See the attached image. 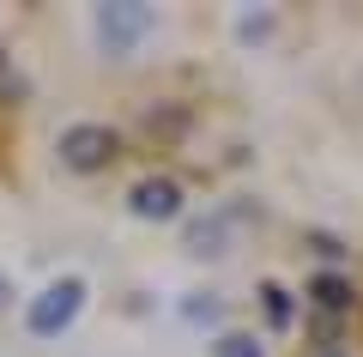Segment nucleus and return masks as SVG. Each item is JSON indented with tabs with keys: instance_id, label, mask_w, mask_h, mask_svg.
Wrapping results in <instances>:
<instances>
[{
	"instance_id": "nucleus-4",
	"label": "nucleus",
	"mask_w": 363,
	"mask_h": 357,
	"mask_svg": "<svg viewBox=\"0 0 363 357\" xmlns=\"http://www.w3.org/2000/svg\"><path fill=\"white\" fill-rule=\"evenodd\" d=\"M128 206H133V218H145V224H169V218L182 212V188L169 176H145V182H133Z\"/></svg>"
},
{
	"instance_id": "nucleus-3",
	"label": "nucleus",
	"mask_w": 363,
	"mask_h": 357,
	"mask_svg": "<svg viewBox=\"0 0 363 357\" xmlns=\"http://www.w3.org/2000/svg\"><path fill=\"white\" fill-rule=\"evenodd\" d=\"M157 13L152 6H140V0H116V6H97V43H104L109 55H133L140 49V37H152Z\"/></svg>"
},
{
	"instance_id": "nucleus-5",
	"label": "nucleus",
	"mask_w": 363,
	"mask_h": 357,
	"mask_svg": "<svg viewBox=\"0 0 363 357\" xmlns=\"http://www.w3.org/2000/svg\"><path fill=\"white\" fill-rule=\"evenodd\" d=\"M212 357H267V351H260L255 333H224V339L212 345Z\"/></svg>"
},
{
	"instance_id": "nucleus-7",
	"label": "nucleus",
	"mask_w": 363,
	"mask_h": 357,
	"mask_svg": "<svg viewBox=\"0 0 363 357\" xmlns=\"http://www.w3.org/2000/svg\"><path fill=\"white\" fill-rule=\"evenodd\" d=\"M260 297H267V315H272V327H285V321H291V297L279 291V285H267Z\"/></svg>"
},
{
	"instance_id": "nucleus-1",
	"label": "nucleus",
	"mask_w": 363,
	"mask_h": 357,
	"mask_svg": "<svg viewBox=\"0 0 363 357\" xmlns=\"http://www.w3.org/2000/svg\"><path fill=\"white\" fill-rule=\"evenodd\" d=\"M79 309H85V279H55V285H43L37 297L25 303V327H30V339H55V333H67L79 321Z\"/></svg>"
},
{
	"instance_id": "nucleus-8",
	"label": "nucleus",
	"mask_w": 363,
	"mask_h": 357,
	"mask_svg": "<svg viewBox=\"0 0 363 357\" xmlns=\"http://www.w3.org/2000/svg\"><path fill=\"white\" fill-rule=\"evenodd\" d=\"M13 303V279H6V273H0V309Z\"/></svg>"
},
{
	"instance_id": "nucleus-2",
	"label": "nucleus",
	"mask_w": 363,
	"mask_h": 357,
	"mask_svg": "<svg viewBox=\"0 0 363 357\" xmlns=\"http://www.w3.org/2000/svg\"><path fill=\"white\" fill-rule=\"evenodd\" d=\"M121 152L116 128H104V121H73V128L61 133V164L79 170V176H91V170H109Z\"/></svg>"
},
{
	"instance_id": "nucleus-6",
	"label": "nucleus",
	"mask_w": 363,
	"mask_h": 357,
	"mask_svg": "<svg viewBox=\"0 0 363 357\" xmlns=\"http://www.w3.org/2000/svg\"><path fill=\"white\" fill-rule=\"evenodd\" d=\"M315 303H321V309H345L351 303V285L327 273V279H315Z\"/></svg>"
}]
</instances>
